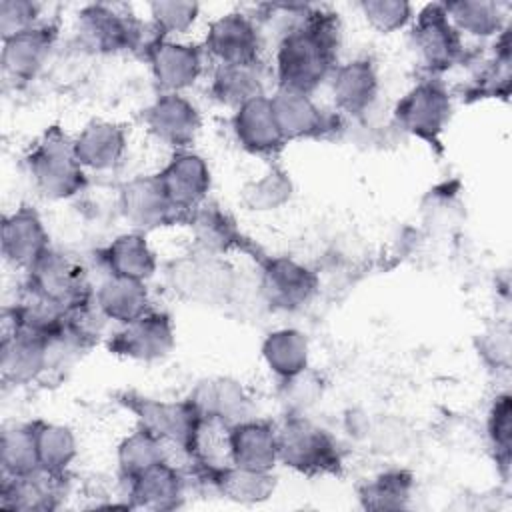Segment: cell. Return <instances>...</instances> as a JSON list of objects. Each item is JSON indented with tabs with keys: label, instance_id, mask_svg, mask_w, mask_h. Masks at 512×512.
Listing matches in <instances>:
<instances>
[{
	"label": "cell",
	"instance_id": "6da1fadb",
	"mask_svg": "<svg viewBox=\"0 0 512 512\" xmlns=\"http://www.w3.org/2000/svg\"><path fill=\"white\" fill-rule=\"evenodd\" d=\"M336 52V16L306 6L280 36L276 48L278 88L312 94L336 70Z\"/></svg>",
	"mask_w": 512,
	"mask_h": 512
},
{
	"label": "cell",
	"instance_id": "7a4b0ae2",
	"mask_svg": "<svg viewBox=\"0 0 512 512\" xmlns=\"http://www.w3.org/2000/svg\"><path fill=\"white\" fill-rule=\"evenodd\" d=\"M36 190L50 200L76 196L86 188V172L74 154V140L60 126H50L26 154Z\"/></svg>",
	"mask_w": 512,
	"mask_h": 512
},
{
	"label": "cell",
	"instance_id": "3957f363",
	"mask_svg": "<svg viewBox=\"0 0 512 512\" xmlns=\"http://www.w3.org/2000/svg\"><path fill=\"white\" fill-rule=\"evenodd\" d=\"M276 434L278 462L284 466L308 476L340 472L342 454L336 440L300 412H288L276 426Z\"/></svg>",
	"mask_w": 512,
	"mask_h": 512
},
{
	"label": "cell",
	"instance_id": "277c9868",
	"mask_svg": "<svg viewBox=\"0 0 512 512\" xmlns=\"http://www.w3.org/2000/svg\"><path fill=\"white\" fill-rule=\"evenodd\" d=\"M120 402L134 412L140 428L160 438L166 448H176L186 458H194L204 418L190 398L168 402L126 392Z\"/></svg>",
	"mask_w": 512,
	"mask_h": 512
},
{
	"label": "cell",
	"instance_id": "5b68a950",
	"mask_svg": "<svg viewBox=\"0 0 512 512\" xmlns=\"http://www.w3.org/2000/svg\"><path fill=\"white\" fill-rule=\"evenodd\" d=\"M166 280L178 298L206 306L228 302L236 290L232 268L220 256L202 250L170 262Z\"/></svg>",
	"mask_w": 512,
	"mask_h": 512
},
{
	"label": "cell",
	"instance_id": "8992f818",
	"mask_svg": "<svg viewBox=\"0 0 512 512\" xmlns=\"http://www.w3.org/2000/svg\"><path fill=\"white\" fill-rule=\"evenodd\" d=\"M144 24L110 4H88L78 12L76 32L84 48L100 54H116L126 50H146L162 38L146 36Z\"/></svg>",
	"mask_w": 512,
	"mask_h": 512
},
{
	"label": "cell",
	"instance_id": "52a82bcc",
	"mask_svg": "<svg viewBox=\"0 0 512 512\" xmlns=\"http://www.w3.org/2000/svg\"><path fill=\"white\" fill-rule=\"evenodd\" d=\"M24 286L66 310L94 296L84 266L76 258L52 248L26 270Z\"/></svg>",
	"mask_w": 512,
	"mask_h": 512
},
{
	"label": "cell",
	"instance_id": "ba28073f",
	"mask_svg": "<svg viewBox=\"0 0 512 512\" xmlns=\"http://www.w3.org/2000/svg\"><path fill=\"white\" fill-rule=\"evenodd\" d=\"M450 96L440 80L428 78L406 92L394 108V118L408 134L440 146V136L450 120Z\"/></svg>",
	"mask_w": 512,
	"mask_h": 512
},
{
	"label": "cell",
	"instance_id": "9c48e42d",
	"mask_svg": "<svg viewBox=\"0 0 512 512\" xmlns=\"http://www.w3.org/2000/svg\"><path fill=\"white\" fill-rule=\"evenodd\" d=\"M258 290L270 308L294 312L314 298L318 274L288 256H270L262 260Z\"/></svg>",
	"mask_w": 512,
	"mask_h": 512
},
{
	"label": "cell",
	"instance_id": "30bf717a",
	"mask_svg": "<svg viewBox=\"0 0 512 512\" xmlns=\"http://www.w3.org/2000/svg\"><path fill=\"white\" fill-rule=\"evenodd\" d=\"M414 48L430 74H440L462 56L460 32L450 22L444 4L424 6L412 26Z\"/></svg>",
	"mask_w": 512,
	"mask_h": 512
},
{
	"label": "cell",
	"instance_id": "8fae6325",
	"mask_svg": "<svg viewBox=\"0 0 512 512\" xmlns=\"http://www.w3.org/2000/svg\"><path fill=\"white\" fill-rule=\"evenodd\" d=\"M174 324L166 312L148 310L136 320L122 324L108 340V350L116 356L154 362L168 356L174 348Z\"/></svg>",
	"mask_w": 512,
	"mask_h": 512
},
{
	"label": "cell",
	"instance_id": "7c38bea8",
	"mask_svg": "<svg viewBox=\"0 0 512 512\" xmlns=\"http://www.w3.org/2000/svg\"><path fill=\"white\" fill-rule=\"evenodd\" d=\"M58 38V26L40 22L16 36L2 40V74L14 86H24L38 76Z\"/></svg>",
	"mask_w": 512,
	"mask_h": 512
},
{
	"label": "cell",
	"instance_id": "4fadbf2b",
	"mask_svg": "<svg viewBox=\"0 0 512 512\" xmlns=\"http://www.w3.org/2000/svg\"><path fill=\"white\" fill-rule=\"evenodd\" d=\"M48 336L6 328L0 344V374L6 384L24 386L34 382L48 370L50 364Z\"/></svg>",
	"mask_w": 512,
	"mask_h": 512
},
{
	"label": "cell",
	"instance_id": "5bb4252c",
	"mask_svg": "<svg viewBox=\"0 0 512 512\" xmlns=\"http://www.w3.org/2000/svg\"><path fill=\"white\" fill-rule=\"evenodd\" d=\"M204 50L218 64H258L260 32L252 16L230 12L210 22Z\"/></svg>",
	"mask_w": 512,
	"mask_h": 512
},
{
	"label": "cell",
	"instance_id": "9a60e30c",
	"mask_svg": "<svg viewBox=\"0 0 512 512\" xmlns=\"http://www.w3.org/2000/svg\"><path fill=\"white\" fill-rule=\"evenodd\" d=\"M270 104L286 142L300 138H322L334 132L340 124L336 114L324 112L320 106H316L310 94L298 90L278 88L274 96H270Z\"/></svg>",
	"mask_w": 512,
	"mask_h": 512
},
{
	"label": "cell",
	"instance_id": "2e32d148",
	"mask_svg": "<svg viewBox=\"0 0 512 512\" xmlns=\"http://www.w3.org/2000/svg\"><path fill=\"white\" fill-rule=\"evenodd\" d=\"M120 210L138 230H152L188 218L168 200L156 174L126 182L120 188Z\"/></svg>",
	"mask_w": 512,
	"mask_h": 512
},
{
	"label": "cell",
	"instance_id": "e0dca14e",
	"mask_svg": "<svg viewBox=\"0 0 512 512\" xmlns=\"http://www.w3.org/2000/svg\"><path fill=\"white\" fill-rule=\"evenodd\" d=\"M156 176L168 200L186 216L204 204L212 180L206 160L190 150H176Z\"/></svg>",
	"mask_w": 512,
	"mask_h": 512
},
{
	"label": "cell",
	"instance_id": "ac0fdd59",
	"mask_svg": "<svg viewBox=\"0 0 512 512\" xmlns=\"http://www.w3.org/2000/svg\"><path fill=\"white\" fill-rule=\"evenodd\" d=\"M144 122L152 136L174 150H188L202 126L198 108L178 92H162L148 106Z\"/></svg>",
	"mask_w": 512,
	"mask_h": 512
},
{
	"label": "cell",
	"instance_id": "d6986e66",
	"mask_svg": "<svg viewBox=\"0 0 512 512\" xmlns=\"http://www.w3.org/2000/svg\"><path fill=\"white\" fill-rule=\"evenodd\" d=\"M124 482L128 484V508L174 510L184 498L186 474L176 464L162 460Z\"/></svg>",
	"mask_w": 512,
	"mask_h": 512
},
{
	"label": "cell",
	"instance_id": "ffe728a7",
	"mask_svg": "<svg viewBox=\"0 0 512 512\" xmlns=\"http://www.w3.org/2000/svg\"><path fill=\"white\" fill-rule=\"evenodd\" d=\"M144 56L162 92L180 94V90L190 88L202 74V50L194 44L158 38Z\"/></svg>",
	"mask_w": 512,
	"mask_h": 512
},
{
	"label": "cell",
	"instance_id": "44dd1931",
	"mask_svg": "<svg viewBox=\"0 0 512 512\" xmlns=\"http://www.w3.org/2000/svg\"><path fill=\"white\" fill-rule=\"evenodd\" d=\"M50 248L48 232L32 206H20L2 220V256L16 268L28 270Z\"/></svg>",
	"mask_w": 512,
	"mask_h": 512
},
{
	"label": "cell",
	"instance_id": "7402d4cb",
	"mask_svg": "<svg viewBox=\"0 0 512 512\" xmlns=\"http://www.w3.org/2000/svg\"><path fill=\"white\" fill-rule=\"evenodd\" d=\"M232 130L238 144L252 154L272 156L286 144L274 116L270 96L264 94L236 108L232 116Z\"/></svg>",
	"mask_w": 512,
	"mask_h": 512
},
{
	"label": "cell",
	"instance_id": "603a6c76",
	"mask_svg": "<svg viewBox=\"0 0 512 512\" xmlns=\"http://www.w3.org/2000/svg\"><path fill=\"white\" fill-rule=\"evenodd\" d=\"M230 464L258 472H272L278 462L276 426L266 420H244L228 428Z\"/></svg>",
	"mask_w": 512,
	"mask_h": 512
},
{
	"label": "cell",
	"instance_id": "cb8c5ba5",
	"mask_svg": "<svg viewBox=\"0 0 512 512\" xmlns=\"http://www.w3.org/2000/svg\"><path fill=\"white\" fill-rule=\"evenodd\" d=\"M66 492V476L36 470L26 476H2L0 506L20 512L54 510Z\"/></svg>",
	"mask_w": 512,
	"mask_h": 512
},
{
	"label": "cell",
	"instance_id": "d4e9b609",
	"mask_svg": "<svg viewBox=\"0 0 512 512\" xmlns=\"http://www.w3.org/2000/svg\"><path fill=\"white\" fill-rule=\"evenodd\" d=\"M204 420H214L224 426L250 420L252 402L244 388L230 378H212L200 382L188 396Z\"/></svg>",
	"mask_w": 512,
	"mask_h": 512
},
{
	"label": "cell",
	"instance_id": "484cf974",
	"mask_svg": "<svg viewBox=\"0 0 512 512\" xmlns=\"http://www.w3.org/2000/svg\"><path fill=\"white\" fill-rule=\"evenodd\" d=\"M332 96L340 112L362 116L378 96V74L368 58H356L332 72Z\"/></svg>",
	"mask_w": 512,
	"mask_h": 512
},
{
	"label": "cell",
	"instance_id": "4316f807",
	"mask_svg": "<svg viewBox=\"0 0 512 512\" xmlns=\"http://www.w3.org/2000/svg\"><path fill=\"white\" fill-rule=\"evenodd\" d=\"M126 152V132L122 126L92 120L74 138V154L82 168L88 170H112L120 164Z\"/></svg>",
	"mask_w": 512,
	"mask_h": 512
},
{
	"label": "cell",
	"instance_id": "83f0119b",
	"mask_svg": "<svg viewBox=\"0 0 512 512\" xmlns=\"http://www.w3.org/2000/svg\"><path fill=\"white\" fill-rule=\"evenodd\" d=\"M94 300L100 312L118 324H128L150 310L144 280L110 274L96 290Z\"/></svg>",
	"mask_w": 512,
	"mask_h": 512
},
{
	"label": "cell",
	"instance_id": "f1b7e54d",
	"mask_svg": "<svg viewBox=\"0 0 512 512\" xmlns=\"http://www.w3.org/2000/svg\"><path fill=\"white\" fill-rule=\"evenodd\" d=\"M100 260L114 276L148 280L156 272V254L148 246L142 232H126L116 236L100 250Z\"/></svg>",
	"mask_w": 512,
	"mask_h": 512
},
{
	"label": "cell",
	"instance_id": "f546056e",
	"mask_svg": "<svg viewBox=\"0 0 512 512\" xmlns=\"http://www.w3.org/2000/svg\"><path fill=\"white\" fill-rule=\"evenodd\" d=\"M186 222L190 224L196 246L202 252L222 256L224 252L242 246V234L234 226V220L218 206L202 204L188 212Z\"/></svg>",
	"mask_w": 512,
	"mask_h": 512
},
{
	"label": "cell",
	"instance_id": "4dcf8cb0",
	"mask_svg": "<svg viewBox=\"0 0 512 512\" xmlns=\"http://www.w3.org/2000/svg\"><path fill=\"white\" fill-rule=\"evenodd\" d=\"M210 94L224 106L242 104L264 94L262 66L258 64H218L210 82Z\"/></svg>",
	"mask_w": 512,
	"mask_h": 512
},
{
	"label": "cell",
	"instance_id": "1f68e13d",
	"mask_svg": "<svg viewBox=\"0 0 512 512\" xmlns=\"http://www.w3.org/2000/svg\"><path fill=\"white\" fill-rule=\"evenodd\" d=\"M262 358L280 380L296 376L308 368V340L296 328L274 330L262 342Z\"/></svg>",
	"mask_w": 512,
	"mask_h": 512
},
{
	"label": "cell",
	"instance_id": "d6a6232c",
	"mask_svg": "<svg viewBox=\"0 0 512 512\" xmlns=\"http://www.w3.org/2000/svg\"><path fill=\"white\" fill-rule=\"evenodd\" d=\"M2 476L16 478L40 470L36 430L32 424H14L2 430L0 438Z\"/></svg>",
	"mask_w": 512,
	"mask_h": 512
},
{
	"label": "cell",
	"instance_id": "836d02e7",
	"mask_svg": "<svg viewBox=\"0 0 512 512\" xmlns=\"http://www.w3.org/2000/svg\"><path fill=\"white\" fill-rule=\"evenodd\" d=\"M34 430H36L40 470L56 476H66L68 466L78 454L74 432L68 426L52 424L44 420H36Z\"/></svg>",
	"mask_w": 512,
	"mask_h": 512
},
{
	"label": "cell",
	"instance_id": "e575fe53",
	"mask_svg": "<svg viewBox=\"0 0 512 512\" xmlns=\"http://www.w3.org/2000/svg\"><path fill=\"white\" fill-rule=\"evenodd\" d=\"M412 488L414 478L408 470H388L364 482L358 498L366 510H400L408 506Z\"/></svg>",
	"mask_w": 512,
	"mask_h": 512
},
{
	"label": "cell",
	"instance_id": "d590c367",
	"mask_svg": "<svg viewBox=\"0 0 512 512\" xmlns=\"http://www.w3.org/2000/svg\"><path fill=\"white\" fill-rule=\"evenodd\" d=\"M444 10L460 34L488 38L502 28V10L496 2L456 0L444 2Z\"/></svg>",
	"mask_w": 512,
	"mask_h": 512
},
{
	"label": "cell",
	"instance_id": "8d00e7d4",
	"mask_svg": "<svg viewBox=\"0 0 512 512\" xmlns=\"http://www.w3.org/2000/svg\"><path fill=\"white\" fill-rule=\"evenodd\" d=\"M162 460H166L164 442L144 428H138L118 446V468L124 480L140 474L142 470Z\"/></svg>",
	"mask_w": 512,
	"mask_h": 512
},
{
	"label": "cell",
	"instance_id": "74e56055",
	"mask_svg": "<svg viewBox=\"0 0 512 512\" xmlns=\"http://www.w3.org/2000/svg\"><path fill=\"white\" fill-rule=\"evenodd\" d=\"M292 196V182L280 166H272L258 180H252L242 190V202L256 212L276 210L284 206Z\"/></svg>",
	"mask_w": 512,
	"mask_h": 512
},
{
	"label": "cell",
	"instance_id": "f35d334b",
	"mask_svg": "<svg viewBox=\"0 0 512 512\" xmlns=\"http://www.w3.org/2000/svg\"><path fill=\"white\" fill-rule=\"evenodd\" d=\"M512 398L508 392L494 398L488 414V438L496 450V462L502 472H508L510 462V442H512Z\"/></svg>",
	"mask_w": 512,
	"mask_h": 512
},
{
	"label": "cell",
	"instance_id": "ab89813d",
	"mask_svg": "<svg viewBox=\"0 0 512 512\" xmlns=\"http://www.w3.org/2000/svg\"><path fill=\"white\" fill-rule=\"evenodd\" d=\"M198 12L200 6L196 2L166 0L150 4L152 26L162 38H168L170 34H184L196 22Z\"/></svg>",
	"mask_w": 512,
	"mask_h": 512
},
{
	"label": "cell",
	"instance_id": "60d3db41",
	"mask_svg": "<svg viewBox=\"0 0 512 512\" xmlns=\"http://www.w3.org/2000/svg\"><path fill=\"white\" fill-rule=\"evenodd\" d=\"M360 10L366 22L384 34L404 28L412 18V6L404 0H364Z\"/></svg>",
	"mask_w": 512,
	"mask_h": 512
},
{
	"label": "cell",
	"instance_id": "b9f144b4",
	"mask_svg": "<svg viewBox=\"0 0 512 512\" xmlns=\"http://www.w3.org/2000/svg\"><path fill=\"white\" fill-rule=\"evenodd\" d=\"M320 392H322L320 380L308 368L298 372L296 376L282 380V400L288 404L290 412L302 414V410H306L310 404L316 402Z\"/></svg>",
	"mask_w": 512,
	"mask_h": 512
},
{
	"label": "cell",
	"instance_id": "7bdbcfd3",
	"mask_svg": "<svg viewBox=\"0 0 512 512\" xmlns=\"http://www.w3.org/2000/svg\"><path fill=\"white\" fill-rule=\"evenodd\" d=\"M38 4L28 0H2L0 2V32L2 40L16 36L38 24Z\"/></svg>",
	"mask_w": 512,
	"mask_h": 512
}]
</instances>
